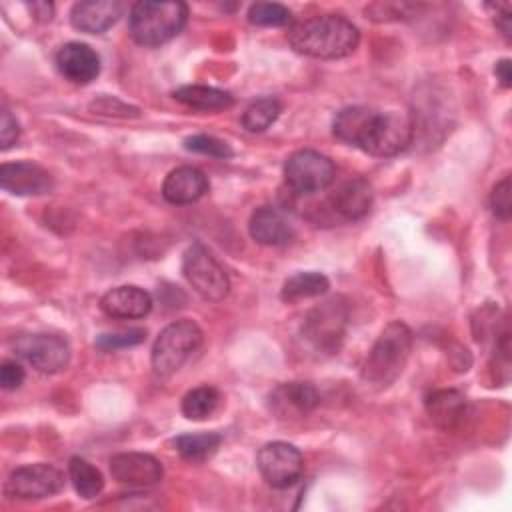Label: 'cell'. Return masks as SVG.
I'll use <instances>...</instances> for the list:
<instances>
[{"label":"cell","mask_w":512,"mask_h":512,"mask_svg":"<svg viewBox=\"0 0 512 512\" xmlns=\"http://www.w3.org/2000/svg\"><path fill=\"white\" fill-rule=\"evenodd\" d=\"M126 10L124 2L118 0H88L76 2L70 10V22L76 30L86 34H100L108 30Z\"/></svg>","instance_id":"2e32d148"},{"label":"cell","mask_w":512,"mask_h":512,"mask_svg":"<svg viewBox=\"0 0 512 512\" xmlns=\"http://www.w3.org/2000/svg\"><path fill=\"white\" fill-rule=\"evenodd\" d=\"M510 178L504 176L494 188H492V194H490V208L494 212L496 218L500 220H508L510 218Z\"/></svg>","instance_id":"1f68e13d"},{"label":"cell","mask_w":512,"mask_h":512,"mask_svg":"<svg viewBox=\"0 0 512 512\" xmlns=\"http://www.w3.org/2000/svg\"><path fill=\"white\" fill-rule=\"evenodd\" d=\"M202 344V330L192 320L168 324L152 346V370L158 378L176 374L192 352Z\"/></svg>","instance_id":"277c9868"},{"label":"cell","mask_w":512,"mask_h":512,"mask_svg":"<svg viewBox=\"0 0 512 512\" xmlns=\"http://www.w3.org/2000/svg\"><path fill=\"white\" fill-rule=\"evenodd\" d=\"M26 374H24V368L14 362V360H6L2 362L0 366V384L4 390H16L22 386Z\"/></svg>","instance_id":"d6a6232c"},{"label":"cell","mask_w":512,"mask_h":512,"mask_svg":"<svg viewBox=\"0 0 512 512\" xmlns=\"http://www.w3.org/2000/svg\"><path fill=\"white\" fill-rule=\"evenodd\" d=\"M64 486V474L52 464H28L16 468L6 480V494L24 500L46 498L60 492Z\"/></svg>","instance_id":"30bf717a"},{"label":"cell","mask_w":512,"mask_h":512,"mask_svg":"<svg viewBox=\"0 0 512 512\" xmlns=\"http://www.w3.org/2000/svg\"><path fill=\"white\" fill-rule=\"evenodd\" d=\"M250 236L264 246H282L292 240L294 230L288 218L274 206H260L252 212L248 222Z\"/></svg>","instance_id":"d6986e66"},{"label":"cell","mask_w":512,"mask_h":512,"mask_svg":"<svg viewBox=\"0 0 512 512\" xmlns=\"http://www.w3.org/2000/svg\"><path fill=\"white\" fill-rule=\"evenodd\" d=\"M426 412L438 428L452 430L464 420L466 396L454 388L434 390L426 398Z\"/></svg>","instance_id":"44dd1931"},{"label":"cell","mask_w":512,"mask_h":512,"mask_svg":"<svg viewBox=\"0 0 512 512\" xmlns=\"http://www.w3.org/2000/svg\"><path fill=\"white\" fill-rule=\"evenodd\" d=\"M496 26L500 28L502 36L510 40V10L506 8L504 12H496Z\"/></svg>","instance_id":"8d00e7d4"},{"label":"cell","mask_w":512,"mask_h":512,"mask_svg":"<svg viewBox=\"0 0 512 512\" xmlns=\"http://www.w3.org/2000/svg\"><path fill=\"white\" fill-rule=\"evenodd\" d=\"M208 186V178L200 168L180 166L166 176L162 196L170 204H192L208 192Z\"/></svg>","instance_id":"ac0fdd59"},{"label":"cell","mask_w":512,"mask_h":512,"mask_svg":"<svg viewBox=\"0 0 512 512\" xmlns=\"http://www.w3.org/2000/svg\"><path fill=\"white\" fill-rule=\"evenodd\" d=\"M220 406V392L212 386H198L182 398V414L188 420H204Z\"/></svg>","instance_id":"4316f807"},{"label":"cell","mask_w":512,"mask_h":512,"mask_svg":"<svg viewBox=\"0 0 512 512\" xmlns=\"http://www.w3.org/2000/svg\"><path fill=\"white\" fill-rule=\"evenodd\" d=\"M374 110L372 108H366V106H348V108H342L334 122H332V132L338 140L346 142V144H352V146H358L370 118H372Z\"/></svg>","instance_id":"603a6c76"},{"label":"cell","mask_w":512,"mask_h":512,"mask_svg":"<svg viewBox=\"0 0 512 512\" xmlns=\"http://www.w3.org/2000/svg\"><path fill=\"white\" fill-rule=\"evenodd\" d=\"M374 192L368 180L350 178L334 194L332 206L346 220H360L370 212Z\"/></svg>","instance_id":"ffe728a7"},{"label":"cell","mask_w":512,"mask_h":512,"mask_svg":"<svg viewBox=\"0 0 512 512\" xmlns=\"http://www.w3.org/2000/svg\"><path fill=\"white\" fill-rule=\"evenodd\" d=\"M20 136V126L16 122V118L10 114V110H2V120H0V142H2V150L10 148Z\"/></svg>","instance_id":"836d02e7"},{"label":"cell","mask_w":512,"mask_h":512,"mask_svg":"<svg viewBox=\"0 0 512 512\" xmlns=\"http://www.w3.org/2000/svg\"><path fill=\"white\" fill-rule=\"evenodd\" d=\"M30 10L36 14L38 20L46 22V20H52V12H54V6L48 4V2H36L30 6Z\"/></svg>","instance_id":"d590c367"},{"label":"cell","mask_w":512,"mask_h":512,"mask_svg":"<svg viewBox=\"0 0 512 512\" xmlns=\"http://www.w3.org/2000/svg\"><path fill=\"white\" fill-rule=\"evenodd\" d=\"M280 102L276 98H260L256 102H252L244 114H242V126L248 132H264L268 126H272L276 122V118L280 116Z\"/></svg>","instance_id":"83f0119b"},{"label":"cell","mask_w":512,"mask_h":512,"mask_svg":"<svg viewBox=\"0 0 512 512\" xmlns=\"http://www.w3.org/2000/svg\"><path fill=\"white\" fill-rule=\"evenodd\" d=\"M18 354L44 374L60 372L70 362V346L56 334H32L22 336L16 342Z\"/></svg>","instance_id":"8fae6325"},{"label":"cell","mask_w":512,"mask_h":512,"mask_svg":"<svg viewBox=\"0 0 512 512\" xmlns=\"http://www.w3.org/2000/svg\"><path fill=\"white\" fill-rule=\"evenodd\" d=\"M56 66L72 84H90L100 72V58L88 44L68 42L56 52Z\"/></svg>","instance_id":"9a60e30c"},{"label":"cell","mask_w":512,"mask_h":512,"mask_svg":"<svg viewBox=\"0 0 512 512\" xmlns=\"http://www.w3.org/2000/svg\"><path fill=\"white\" fill-rule=\"evenodd\" d=\"M494 74H496V78L500 80V84H502L504 88H510V84H512V72H510V60H508V58H502V60L496 62Z\"/></svg>","instance_id":"e575fe53"},{"label":"cell","mask_w":512,"mask_h":512,"mask_svg":"<svg viewBox=\"0 0 512 512\" xmlns=\"http://www.w3.org/2000/svg\"><path fill=\"white\" fill-rule=\"evenodd\" d=\"M110 474L116 482L130 488H146L154 486L162 480V464L144 452H122L112 456Z\"/></svg>","instance_id":"7c38bea8"},{"label":"cell","mask_w":512,"mask_h":512,"mask_svg":"<svg viewBox=\"0 0 512 512\" xmlns=\"http://www.w3.org/2000/svg\"><path fill=\"white\" fill-rule=\"evenodd\" d=\"M146 340V330L142 328H130L124 332H112V334H102L96 344L104 350H118V348H128L136 346Z\"/></svg>","instance_id":"4dcf8cb0"},{"label":"cell","mask_w":512,"mask_h":512,"mask_svg":"<svg viewBox=\"0 0 512 512\" xmlns=\"http://www.w3.org/2000/svg\"><path fill=\"white\" fill-rule=\"evenodd\" d=\"M414 138V120L404 112L374 110L358 148L372 156H396L406 150Z\"/></svg>","instance_id":"5b68a950"},{"label":"cell","mask_w":512,"mask_h":512,"mask_svg":"<svg viewBox=\"0 0 512 512\" xmlns=\"http://www.w3.org/2000/svg\"><path fill=\"white\" fill-rule=\"evenodd\" d=\"M320 402L318 390L308 382H284L270 394V410L278 418H302Z\"/></svg>","instance_id":"5bb4252c"},{"label":"cell","mask_w":512,"mask_h":512,"mask_svg":"<svg viewBox=\"0 0 512 512\" xmlns=\"http://www.w3.org/2000/svg\"><path fill=\"white\" fill-rule=\"evenodd\" d=\"M412 352V332L410 328L396 320L390 322L376 342L372 344L364 366H362V380L376 388L384 390L388 388L406 368V362Z\"/></svg>","instance_id":"7a4b0ae2"},{"label":"cell","mask_w":512,"mask_h":512,"mask_svg":"<svg viewBox=\"0 0 512 512\" xmlns=\"http://www.w3.org/2000/svg\"><path fill=\"white\" fill-rule=\"evenodd\" d=\"M328 286V278L320 272H298L284 282L280 296L286 302H296L304 298L322 296L328 290Z\"/></svg>","instance_id":"cb8c5ba5"},{"label":"cell","mask_w":512,"mask_h":512,"mask_svg":"<svg viewBox=\"0 0 512 512\" xmlns=\"http://www.w3.org/2000/svg\"><path fill=\"white\" fill-rule=\"evenodd\" d=\"M286 36L296 52L324 60L350 56L360 42L358 28L340 14H322L296 22Z\"/></svg>","instance_id":"6da1fadb"},{"label":"cell","mask_w":512,"mask_h":512,"mask_svg":"<svg viewBox=\"0 0 512 512\" xmlns=\"http://www.w3.org/2000/svg\"><path fill=\"white\" fill-rule=\"evenodd\" d=\"M292 14L278 2H256L248 10V20L256 26H286Z\"/></svg>","instance_id":"f1b7e54d"},{"label":"cell","mask_w":512,"mask_h":512,"mask_svg":"<svg viewBox=\"0 0 512 512\" xmlns=\"http://www.w3.org/2000/svg\"><path fill=\"white\" fill-rule=\"evenodd\" d=\"M100 308L106 316L118 320L144 318L152 310V298L138 286H118L102 296Z\"/></svg>","instance_id":"e0dca14e"},{"label":"cell","mask_w":512,"mask_h":512,"mask_svg":"<svg viewBox=\"0 0 512 512\" xmlns=\"http://www.w3.org/2000/svg\"><path fill=\"white\" fill-rule=\"evenodd\" d=\"M284 180L298 194H314L334 180V164L316 150H296L284 164Z\"/></svg>","instance_id":"52a82bcc"},{"label":"cell","mask_w":512,"mask_h":512,"mask_svg":"<svg viewBox=\"0 0 512 512\" xmlns=\"http://www.w3.org/2000/svg\"><path fill=\"white\" fill-rule=\"evenodd\" d=\"M188 6L184 2L142 0L132 4L128 16L130 36L140 46H160L172 40L184 28Z\"/></svg>","instance_id":"3957f363"},{"label":"cell","mask_w":512,"mask_h":512,"mask_svg":"<svg viewBox=\"0 0 512 512\" xmlns=\"http://www.w3.org/2000/svg\"><path fill=\"white\" fill-rule=\"evenodd\" d=\"M184 148L190 152H198V154H206V156H214V158H230L232 156V148L228 142H224L216 136H208V134L188 136L184 140Z\"/></svg>","instance_id":"f546056e"},{"label":"cell","mask_w":512,"mask_h":512,"mask_svg":"<svg viewBox=\"0 0 512 512\" xmlns=\"http://www.w3.org/2000/svg\"><path fill=\"white\" fill-rule=\"evenodd\" d=\"M172 96L178 102H182L184 106H188L192 110H202V112L226 110L234 104V98L228 92H224L220 88H212V86H202V84L180 86L174 90Z\"/></svg>","instance_id":"7402d4cb"},{"label":"cell","mask_w":512,"mask_h":512,"mask_svg":"<svg viewBox=\"0 0 512 512\" xmlns=\"http://www.w3.org/2000/svg\"><path fill=\"white\" fill-rule=\"evenodd\" d=\"M0 186L16 196L48 194L54 186L46 168L34 162H12L0 166Z\"/></svg>","instance_id":"4fadbf2b"},{"label":"cell","mask_w":512,"mask_h":512,"mask_svg":"<svg viewBox=\"0 0 512 512\" xmlns=\"http://www.w3.org/2000/svg\"><path fill=\"white\" fill-rule=\"evenodd\" d=\"M222 442V436L216 432H196V434H182L176 438V450L182 458L190 462H202L210 458Z\"/></svg>","instance_id":"d4e9b609"},{"label":"cell","mask_w":512,"mask_h":512,"mask_svg":"<svg viewBox=\"0 0 512 512\" xmlns=\"http://www.w3.org/2000/svg\"><path fill=\"white\" fill-rule=\"evenodd\" d=\"M182 272L188 284L210 302L224 300L230 292V278L226 270L220 266V262L210 254V250L194 242L186 248L182 256Z\"/></svg>","instance_id":"8992f818"},{"label":"cell","mask_w":512,"mask_h":512,"mask_svg":"<svg viewBox=\"0 0 512 512\" xmlns=\"http://www.w3.org/2000/svg\"><path fill=\"white\" fill-rule=\"evenodd\" d=\"M68 474H70V480H72L76 492L82 498H94L104 488V478H102L100 470L96 466H92L88 460L80 458V456L70 458Z\"/></svg>","instance_id":"484cf974"},{"label":"cell","mask_w":512,"mask_h":512,"mask_svg":"<svg viewBox=\"0 0 512 512\" xmlns=\"http://www.w3.org/2000/svg\"><path fill=\"white\" fill-rule=\"evenodd\" d=\"M344 328H346L344 306L338 304L336 300H328L308 312L302 326V334L314 348L336 352L344 338Z\"/></svg>","instance_id":"9c48e42d"},{"label":"cell","mask_w":512,"mask_h":512,"mask_svg":"<svg viewBox=\"0 0 512 512\" xmlns=\"http://www.w3.org/2000/svg\"><path fill=\"white\" fill-rule=\"evenodd\" d=\"M262 478L272 488H288L298 482L304 470V458L300 450L288 442H268L258 450L256 456Z\"/></svg>","instance_id":"ba28073f"}]
</instances>
